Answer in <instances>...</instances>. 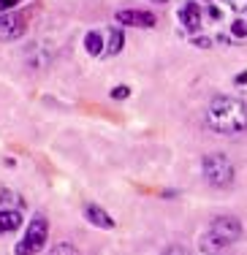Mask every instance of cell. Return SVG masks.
<instances>
[{
  "label": "cell",
  "instance_id": "ac0fdd59",
  "mask_svg": "<svg viewBox=\"0 0 247 255\" xmlns=\"http://www.w3.org/2000/svg\"><path fill=\"white\" fill-rule=\"evenodd\" d=\"M196 46H209V38H196Z\"/></svg>",
  "mask_w": 247,
  "mask_h": 255
},
{
  "label": "cell",
  "instance_id": "30bf717a",
  "mask_svg": "<svg viewBox=\"0 0 247 255\" xmlns=\"http://www.w3.org/2000/svg\"><path fill=\"white\" fill-rule=\"evenodd\" d=\"M84 49H87L90 54H101V49H104L101 35L98 33H87V35H84Z\"/></svg>",
  "mask_w": 247,
  "mask_h": 255
},
{
  "label": "cell",
  "instance_id": "ba28073f",
  "mask_svg": "<svg viewBox=\"0 0 247 255\" xmlns=\"http://www.w3.org/2000/svg\"><path fill=\"white\" fill-rule=\"evenodd\" d=\"M84 215H87V220L93 223V226H98V228H106V231L114 228V220L106 215L104 209H101V206H95V204H90L87 209H84Z\"/></svg>",
  "mask_w": 247,
  "mask_h": 255
},
{
  "label": "cell",
  "instance_id": "e0dca14e",
  "mask_svg": "<svg viewBox=\"0 0 247 255\" xmlns=\"http://www.w3.org/2000/svg\"><path fill=\"white\" fill-rule=\"evenodd\" d=\"M14 5H16V0H0V11H8Z\"/></svg>",
  "mask_w": 247,
  "mask_h": 255
},
{
  "label": "cell",
  "instance_id": "277c9868",
  "mask_svg": "<svg viewBox=\"0 0 247 255\" xmlns=\"http://www.w3.org/2000/svg\"><path fill=\"white\" fill-rule=\"evenodd\" d=\"M46 234H49V226H46L44 217H35V220H30L25 236H22V242L16 245L14 253H16V255H35L38 250H44Z\"/></svg>",
  "mask_w": 247,
  "mask_h": 255
},
{
  "label": "cell",
  "instance_id": "8992f818",
  "mask_svg": "<svg viewBox=\"0 0 247 255\" xmlns=\"http://www.w3.org/2000/svg\"><path fill=\"white\" fill-rule=\"evenodd\" d=\"M117 22L133 27H155V14H149V11H120Z\"/></svg>",
  "mask_w": 247,
  "mask_h": 255
},
{
  "label": "cell",
  "instance_id": "7a4b0ae2",
  "mask_svg": "<svg viewBox=\"0 0 247 255\" xmlns=\"http://www.w3.org/2000/svg\"><path fill=\"white\" fill-rule=\"evenodd\" d=\"M242 236V226H239L237 217H218V220L209 226V231L204 234L201 247L204 250H220V247H228Z\"/></svg>",
  "mask_w": 247,
  "mask_h": 255
},
{
  "label": "cell",
  "instance_id": "3957f363",
  "mask_svg": "<svg viewBox=\"0 0 247 255\" xmlns=\"http://www.w3.org/2000/svg\"><path fill=\"white\" fill-rule=\"evenodd\" d=\"M204 177L215 187H228L234 182V166L226 155H207L204 157Z\"/></svg>",
  "mask_w": 247,
  "mask_h": 255
},
{
  "label": "cell",
  "instance_id": "9a60e30c",
  "mask_svg": "<svg viewBox=\"0 0 247 255\" xmlns=\"http://www.w3.org/2000/svg\"><path fill=\"white\" fill-rule=\"evenodd\" d=\"M112 95H114V98H128V87H125V84H120V87L112 90Z\"/></svg>",
  "mask_w": 247,
  "mask_h": 255
},
{
  "label": "cell",
  "instance_id": "52a82bcc",
  "mask_svg": "<svg viewBox=\"0 0 247 255\" xmlns=\"http://www.w3.org/2000/svg\"><path fill=\"white\" fill-rule=\"evenodd\" d=\"M179 22L188 30L201 27V8H198V3H185L182 8H179Z\"/></svg>",
  "mask_w": 247,
  "mask_h": 255
},
{
  "label": "cell",
  "instance_id": "2e32d148",
  "mask_svg": "<svg viewBox=\"0 0 247 255\" xmlns=\"http://www.w3.org/2000/svg\"><path fill=\"white\" fill-rule=\"evenodd\" d=\"M231 5L237 11H247V0H231Z\"/></svg>",
  "mask_w": 247,
  "mask_h": 255
},
{
  "label": "cell",
  "instance_id": "6da1fadb",
  "mask_svg": "<svg viewBox=\"0 0 247 255\" xmlns=\"http://www.w3.org/2000/svg\"><path fill=\"white\" fill-rule=\"evenodd\" d=\"M207 123L218 133H242L247 130V103L231 95H220L209 103L207 109Z\"/></svg>",
  "mask_w": 247,
  "mask_h": 255
},
{
  "label": "cell",
  "instance_id": "5bb4252c",
  "mask_svg": "<svg viewBox=\"0 0 247 255\" xmlns=\"http://www.w3.org/2000/svg\"><path fill=\"white\" fill-rule=\"evenodd\" d=\"M231 33H234V35H239V38H242V35H247V25H245L242 19H237V22H234V27H231Z\"/></svg>",
  "mask_w": 247,
  "mask_h": 255
},
{
  "label": "cell",
  "instance_id": "8fae6325",
  "mask_svg": "<svg viewBox=\"0 0 247 255\" xmlns=\"http://www.w3.org/2000/svg\"><path fill=\"white\" fill-rule=\"evenodd\" d=\"M49 255H79V250L74 245H68V242H60V245H55L49 250Z\"/></svg>",
  "mask_w": 247,
  "mask_h": 255
},
{
  "label": "cell",
  "instance_id": "4fadbf2b",
  "mask_svg": "<svg viewBox=\"0 0 247 255\" xmlns=\"http://www.w3.org/2000/svg\"><path fill=\"white\" fill-rule=\"evenodd\" d=\"M160 255H190V253L185 250V247H179V245H171V247H166Z\"/></svg>",
  "mask_w": 247,
  "mask_h": 255
},
{
  "label": "cell",
  "instance_id": "5b68a950",
  "mask_svg": "<svg viewBox=\"0 0 247 255\" xmlns=\"http://www.w3.org/2000/svg\"><path fill=\"white\" fill-rule=\"evenodd\" d=\"M25 33V16L22 14H5L0 16V35L3 38H19Z\"/></svg>",
  "mask_w": 247,
  "mask_h": 255
},
{
  "label": "cell",
  "instance_id": "9c48e42d",
  "mask_svg": "<svg viewBox=\"0 0 247 255\" xmlns=\"http://www.w3.org/2000/svg\"><path fill=\"white\" fill-rule=\"evenodd\" d=\"M19 226H22L19 212H5V209H0V234H8V231H16Z\"/></svg>",
  "mask_w": 247,
  "mask_h": 255
},
{
  "label": "cell",
  "instance_id": "7c38bea8",
  "mask_svg": "<svg viewBox=\"0 0 247 255\" xmlns=\"http://www.w3.org/2000/svg\"><path fill=\"white\" fill-rule=\"evenodd\" d=\"M120 49H123V33H120V30H112V35H109V52L117 54Z\"/></svg>",
  "mask_w": 247,
  "mask_h": 255
}]
</instances>
